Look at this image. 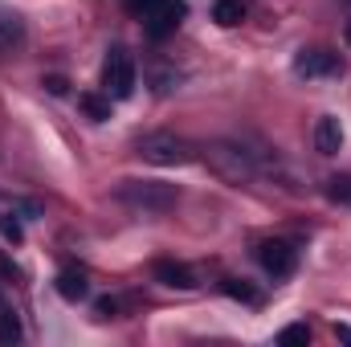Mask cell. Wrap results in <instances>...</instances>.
Wrapping results in <instances>:
<instances>
[{
    "label": "cell",
    "instance_id": "cell-1",
    "mask_svg": "<svg viewBox=\"0 0 351 347\" xmlns=\"http://www.w3.org/2000/svg\"><path fill=\"white\" fill-rule=\"evenodd\" d=\"M200 160L208 164V172L225 184H254L258 180V156L245 147V143H233V139H213L200 147Z\"/></svg>",
    "mask_w": 351,
    "mask_h": 347
},
{
    "label": "cell",
    "instance_id": "cell-2",
    "mask_svg": "<svg viewBox=\"0 0 351 347\" xmlns=\"http://www.w3.org/2000/svg\"><path fill=\"white\" fill-rule=\"evenodd\" d=\"M114 200L127 204L131 213L160 217V213H172L180 204V188L164 184V180H119L114 184Z\"/></svg>",
    "mask_w": 351,
    "mask_h": 347
},
{
    "label": "cell",
    "instance_id": "cell-3",
    "mask_svg": "<svg viewBox=\"0 0 351 347\" xmlns=\"http://www.w3.org/2000/svg\"><path fill=\"white\" fill-rule=\"evenodd\" d=\"M135 156L147 160V164H156V168H180V164H192L200 156V147L188 143L176 131H152V135H143L135 143Z\"/></svg>",
    "mask_w": 351,
    "mask_h": 347
},
{
    "label": "cell",
    "instance_id": "cell-4",
    "mask_svg": "<svg viewBox=\"0 0 351 347\" xmlns=\"http://www.w3.org/2000/svg\"><path fill=\"white\" fill-rule=\"evenodd\" d=\"M135 82H139L135 58H131L123 45H114V49L106 53V62H102V94H110L114 102H123V98L135 94Z\"/></svg>",
    "mask_w": 351,
    "mask_h": 347
},
{
    "label": "cell",
    "instance_id": "cell-5",
    "mask_svg": "<svg viewBox=\"0 0 351 347\" xmlns=\"http://www.w3.org/2000/svg\"><path fill=\"white\" fill-rule=\"evenodd\" d=\"M184 16H188V4H184V0H160V4L143 16V33H147L152 41H164V37H172L176 29L184 25Z\"/></svg>",
    "mask_w": 351,
    "mask_h": 347
},
{
    "label": "cell",
    "instance_id": "cell-6",
    "mask_svg": "<svg viewBox=\"0 0 351 347\" xmlns=\"http://www.w3.org/2000/svg\"><path fill=\"white\" fill-rule=\"evenodd\" d=\"M294 74L298 78H339L343 58L331 53V49H298L294 53Z\"/></svg>",
    "mask_w": 351,
    "mask_h": 347
},
{
    "label": "cell",
    "instance_id": "cell-7",
    "mask_svg": "<svg viewBox=\"0 0 351 347\" xmlns=\"http://www.w3.org/2000/svg\"><path fill=\"white\" fill-rule=\"evenodd\" d=\"M258 261H262V270L269 278H290L294 265H298V250H294L290 241L274 237V241H262V246H258Z\"/></svg>",
    "mask_w": 351,
    "mask_h": 347
},
{
    "label": "cell",
    "instance_id": "cell-8",
    "mask_svg": "<svg viewBox=\"0 0 351 347\" xmlns=\"http://www.w3.org/2000/svg\"><path fill=\"white\" fill-rule=\"evenodd\" d=\"M143 78H147V86L156 90V94H172V90H180V82H184V74L176 70L172 62H164V58L147 62V66H143Z\"/></svg>",
    "mask_w": 351,
    "mask_h": 347
},
{
    "label": "cell",
    "instance_id": "cell-9",
    "mask_svg": "<svg viewBox=\"0 0 351 347\" xmlns=\"http://www.w3.org/2000/svg\"><path fill=\"white\" fill-rule=\"evenodd\" d=\"M152 278L164 282V286H172V290H196V274H192L188 265L168 261V258H160L156 265H152Z\"/></svg>",
    "mask_w": 351,
    "mask_h": 347
},
{
    "label": "cell",
    "instance_id": "cell-10",
    "mask_svg": "<svg viewBox=\"0 0 351 347\" xmlns=\"http://www.w3.org/2000/svg\"><path fill=\"white\" fill-rule=\"evenodd\" d=\"M339 147H343V127H339L335 115H323V119L315 123V152H319V156H335Z\"/></svg>",
    "mask_w": 351,
    "mask_h": 347
},
{
    "label": "cell",
    "instance_id": "cell-11",
    "mask_svg": "<svg viewBox=\"0 0 351 347\" xmlns=\"http://www.w3.org/2000/svg\"><path fill=\"white\" fill-rule=\"evenodd\" d=\"M25 21L16 16V12H8V8H0V58L4 53H16L21 45H25Z\"/></svg>",
    "mask_w": 351,
    "mask_h": 347
},
{
    "label": "cell",
    "instance_id": "cell-12",
    "mask_svg": "<svg viewBox=\"0 0 351 347\" xmlns=\"http://www.w3.org/2000/svg\"><path fill=\"white\" fill-rule=\"evenodd\" d=\"M110 102H114L110 94H94V90H82L78 94V110L86 115L90 123H106L110 119Z\"/></svg>",
    "mask_w": 351,
    "mask_h": 347
},
{
    "label": "cell",
    "instance_id": "cell-13",
    "mask_svg": "<svg viewBox=\"0 0 351 347\" xmlns=\"http://www.w3.org/2000/svg\"><path fill=\"white\" fill-rule=\"evenodd\" d=\"M58 294H62L66 302H82L90 294L86 274H82V270H62V274H58Z\"/></svg>",
    "mask_w": 351,
    "mask_h": 347
},
{
    "label": "cell",
    "instance_id": "cell-14",
    "mask_svg": "<svg viewBox=\"0 0 351 347\" xmlns=\"http://www.w3.org/2000/svg\"><path fill=\"white\" fill-rule=\"evenodd\" d=\"M21 335H25V331H21V319H16V311H12V307L0 298V344L12 347V344H21Z\"/></svg>",
    "mask_w": 351,
    "mask_h": 347
},
{
    "label": "cell",
    "instance_id": "cell-15",
    "mask_svg": "<svg viewBox=\"0 0 351 347\" xmlns=\"http://www.w3.org/2000/svg\"><path fill=\"white\" fill-rule=\"evenodd\" d=\"M213 21L225 25V29H233V25L245 21V4H241V0H217V4H213Z\"/></svg>",
    "mask_w": 351,
    "mask_h": 347
},
{
    "label": "cell",
    "instance_id": "cell-16",
    "mask_svg": "<svg viewBox=\"0 0 351 347\" xmlns=\"http://www.w3.org/2000/svg\"><path fill=\"white\" fill-rule=\"evenodd\" d=\"M0 237H4V241H12V246H21L25 229H21V208H16V204H12L8 213H0Z\"/></svg>",
    "mask_w": 351,
    "mask_h": 347
},
{
    "label": "cell",
    "instance_id": "cell-17",
    "mask_svg": "<svg viewBox=\"0 0 351 347\" xmlns=\"http://www.w3.org/2000/svg\"><path fill=\"white\" fill-rule=\"evenodd\" d=\"M225 294H229V298H241V302H250V307H262V294H258L254 286L237 282V278H225Z\"/></svg>",
    "mask_w": 351,
    "mask_h": 347
},
{
    "label": "cell",
    "instance_id": "cell-18",
    "mask_svg": "<svg viewBox=\"0 0 351 347\" xmlns=\"http://www.w3.org/2000/svg\"><path fill=\"white\" fill-rule=\"evenodd\" d=\"M327 200L351 204V176H331V180H327Z\"/></svg>",
    "mask_w": 351,
    "mask_h": 347
},
{
    "label": "cell",
    "instance_id": "cell-19",
    "mask_svg": "<svg viewBox=\"0 0 351 347\" xmlns=\"http://www.w3.org/2000/svg\"><path fill=\"white\" fill-rule=\"evenodd\" d=\"M278 344H311V327H306V323L282 327V331H278Z\"/></svg>",
    "mask_w": 351,
    "mask_h": 347
},
{
    "label": "cell",
    "instance_id": "cell-20",
    "mask_svg": "<svg viewBox=\"0 0 351 347\" xmlns=\"http://www.w3.org/2000/svg\"><path fill=\"white\" fill-rule=\"evenodd\" d=\"M94 311H98V319H114L119 315V298H98Z\"/></svg>",
    "mask_w": 351,
    "mask_h": 347
},
{
    "label": "cell",
    "instance_id": "cell-21",
    "mask_svg": "<svg viewBox=\"0 0 351 347\" xmlns=\"http://www.w3.org/2000/svg\"><path fill=\"white\" fill-rule=\"evenodd\" d=\"M156 4H160V0H127V12H131V16H139V21H143V16H147V12H152V8H156Z\"/></svg>",
    "mask_w": 351,
    "mask_h": 347
},
{
    "label": "cell",
    "instance_id": "cell-22",
    "mask_svg": "<svg viewBox=\"0 0 351 347\" xmlns=\"http://www.w3.org/2000/svg\"><path fill=\"white\" fill-rule=\"evenodd\" d=\"M41 86L49 90V94H66V90H70V82H66V78H62V74H49V78H45V82H41Z\"/></svg>",
    "mask_w": 351,
    "mask_h": 347
},
{
    "label": "cell",
    "instance_id": "cell-23",
    "mask_svg": "<svg viewBox=\"0 0 351 347\" xmlns=\"http://www.w3.org/2000/svg\"><path fill=\"white\" fill-rule=\"evenodd\" d=\"M0 274H4V278H12V274H16V270H12V261H4V258H0Z\"/></svg>",
    "mask_w": 351,
    "mask_h": 347
},
{
    "label": "cell",
    "instance_id": "cell-24",
    "mask_svg": "<svg viewBox=\"0 0 351 347\" xmlns=\"http://www.w3.org/2000/svg\"><path fill=\"white\" fill-rule=\"evenodd\" d=\"M335 335H339V339H348V344H351V327H335Z\"/></svg>",
    "mask_w": 351,
    "mask_h": 347
},
{
    "label": "cell",
    "instance_id": "cell-25",
    "mask_svg": "<svg viewBox=\"0 0 351 347\" xmlns=\"http://www.w3.org/2000/svg\"><path fill=\"white\" fill-rule=\"evenodd\" d=\"M343 41H348V45H351V21H348V25H343Z\"/></svg>",
    "mask_w": 351,
    "mask_h": 347
}]
</instances>
